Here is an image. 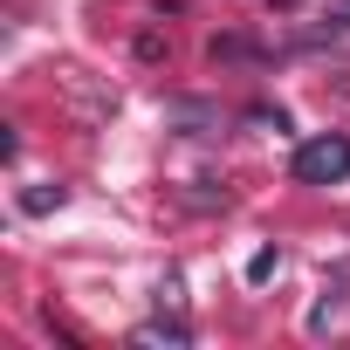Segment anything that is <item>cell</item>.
I'll return each instance as SVG.
<instances>
[{
    "label": "cell",
    "instance_id": "obj_3",
    "mask_svg": "<svg viewBox=\"0 0 350 350\" xmlns=\"http://www.w3.org/2000/svg\"><path fill=\"white\" fill-rule=\"evenodd\" d=\"M21 206H28V213H55V206H62V186H55V193L35 186V193H21Z\"/></svg>",
    "mask_w": 350,
    "mask_h": 350
},
{
    "label": "cell",
    "instance_id": "obj_4",
    "mask_svg": "<svg viewBox=\"0 0 350 350\" xmlns=\"http://www.w3.org/2000/svg\"><path fill=\"white\" fill-rule=\"evenodd\" d=\"M329 28H350V0H336V8H329Z\"/></svg>",
    "mask_w": 350,
    "mask_h": 350
},
{
    "label": "cell",
    "instance_id": "obj_1",
    "mask_svg": "<svg viewBox=\"0 0 350 350\" xmlns=\"http://www.w3.org/2000/svg\"><path fill=\"white\" fill-rule=\"evenodd\" d=\"M295 179L302 186H343L350 179V137L343 131H316L295 144Z\"/></svg>",
    "mask_w": 350,
    "mask_h": 350
},
{
    "label": "cell",
    "instance_id": "obj_2",
    "mask_svg": "<svg viewBox=\"0 0 350 350\" xmlns=\"http://www.w3.org/2000/svg\"><path fill=\"white\" fill-rule=\"evenodd\" d=\"M137 343H186V323H144Z\"/></svg>",
    "mask_w": 350,
    "mask_h": 350
}]
</instances>
